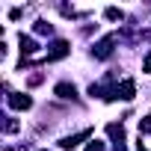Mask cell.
I'll return each mask as SVG.
<instances>
[{"instance_id":"obj_3","label":"cell","mask_w":151,"mask_h":151,"mask_svg":"<svg viewBox=\"0 0 151 151\" xmlns=\"http://www.w3.org/2000/svg\"><path fill=\"white\" fill-rule=\"evenodd\" d=\"M68 50H71V45H68V42H62V39H59V42H53V45H50V50H47V62H56V59H62Z\"/></svg>"},{"instance_id":"obj_8","label":"cell","mask_w":151,"mask_h":151,"mask_svg":"<svg viewBox=\"0 0 151 151\" xmlns=\"http://www.w3.org/2000/svg\"><path fill=\"white\" fill-rule=\"evenodd\" d=\"M36 50H39V45H36L33 39H24V36H21V53L30 56V53H36Z\"/></svg>"},{"instance_id":"obj_5","label":"cell","mask_w":151,"mask_h":151,"mask_svg":"<svg viewBox=\"0 0 151 151\" xmlns=\"http://www.w3.org/2000/svg\"><path fill=\"white\" fill-rule=\"evenodd\" d=\"M89 136H92V130H80V133H74V136H62L59 145H62V148H74V145H80V142L89 139Z\"/></svg>"},{"instance_id":"obj_4","label":"cell","mask_w":151,"mask_h":151,"mask_svg":"<svg viewBox=\"0 0 151 151\" xmlns=\"http://www.w3.org/2000/svg\"><path fill=\"white\" fill-rule=\"evenodd\" d=\"M9 107L12 110H30L33 107V98L30 95H21V92H12L9 95Z\"/></svg>"},{"instance_id":"obj_10","label":"cell","mask_w":151,"mask_h":151,"mask_svg":"<svg viewBox=\"0 0 151 151\" xmlns=\"http://www.w3.org/2000/svg\"><path fill=\"white\" fill-rule=\"evenodd\" d=\"M3 130H6V133H15V130H18V122H15V119H9V122L3 124Z\"/></svg>"},{"instance_id":"obj_7","label":"cell","mask_w":151,"mask_h":151,"mask_svg":"<svg viewBox=\"0 0 151 151\" xmlns=\"http://www.w3.org/2000/svg\"><path fill=\"white\" fill-rule=\"evenodd\" d=\"M56 95H59V98H74L77 89H74L71 83H59V86H56Z\"/></svg>"},{"instance_id":"obj_2","label":"cell","mask_w":151,"mask_h":151,"mask_svg":"<svg viewBox=\"0 0 151 151\" xmlns=\"http://www.w3.org/2000/svg\"><path fill=\"white\" fill-rule=\"evenodd\" d=\"M133 95H136V83L133 80H122L116 86V92H113V98H122V101H130Z\"/></svg>"},{"instance_id":"obj_1","label":"cell","mask_w":151,"mask_h":151,"mask_svg":"<svg viewBox=\"0 0 151 151\" xmlns=\"http://www.w3.org/2000/svg\"><path fill=\"white\" fill-rule=\"evenodd\" d=\"M113 45H116V36H104V39L95 45V50H92V53H95L98 59H107V56L113 53Z\"/></svg>"},{"instance_id":"obj_6","label":"cell","mask_w":151,"mask_h":151,"mask_svg":"<svg viewBox=\"0 0 151 151\" xmlns=\"http://www.w3.org/2000/svg\"><path fill=\"white\" fill-rule=\"evenodd\" d=\"M107 133H110V136L116 139V145L122 148V142H124V127H122V124H107Z\"/></svg>"},{"instance_id":"obj_9","label":"cell","mask_w":151,"mask_h":151,"mask_svg":"<svg viewBox=\"0 0 151 151\" xmlns=\"http://www.w3.org/2000/svg\"><path fill=\"white\" fill-rule=\"evenodd\" d=\"M104 15H107L110 21H122V18H124V15H122V9H116V6H110V9L104 12Z\"/></svg>"},{"instance_id":"obj_13","label":"cell","mask_w":151,"mask_h":151,"mask_svg":"<svg viewBox=\"0 0 151 151\" xmlns=\"http://www.w3.org/2000/svg\"><path fill=\"white\" fill-rule=\"evenodd\" d=\"M139 130H142V133H148V130H151V116H148V119H142V122H139Z\"/></svg>"},{"instance_id":"obj_12","label":"cell","mask_w":151,"mask_h":151,"mask_svg":"<svg viewBox=\"0 0 151 151\" xmlns=\"http://www.w3.org/2000/svg\"><path fill=\"white\" fill-rule=\"evenodd\" d=\"M36 33H42V36H45V33H50V24H45V21H39V24H36Z\"/></svg>"},{"instance_id":"obj_11","label":"cell","mask_w":151,"mask_h":151,"mask_svg":"<svg viewBox=\"0 0 151 151\" xmlns=\"http://www.w3.org/2000/svg\"><path fill=\"white\" fill-rule=\"evenodd\" d=\"M86 151H104V142H98V139H92V142L86 145Z\"/></svg>"},{"instance_id":"obj_14","label":"cell","mask_w":151,"mask_h":151,"mask_svg":"<svg viewBox=\"0 0 151 151\" xmlns=\"http://www.w3.org/2000/svg\"><path fill=\"white\" fill-rule=\"evenodd\" d=\"M142 71H148V74H151V53L145 56V62H142Z\"/></svg>"}]
</instances>
